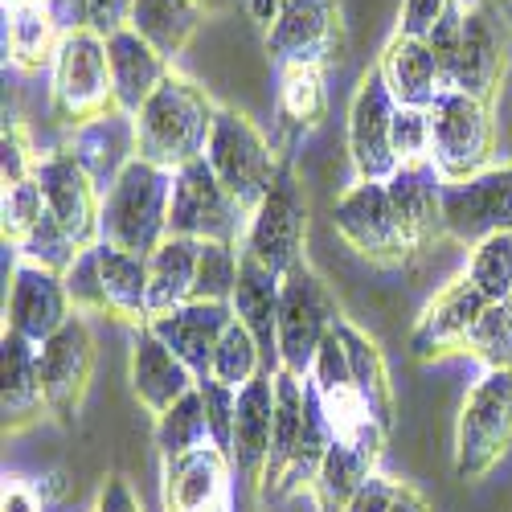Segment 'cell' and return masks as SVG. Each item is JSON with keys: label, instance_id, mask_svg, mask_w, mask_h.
Masks as SVG:
<instances>
[{"label": "cell", "instance_id": "cell-1", "mask_svg": "<svg viewBox=\"0 0 512 512\" xmlns=\"http://www.w3.org/2000/svg\"><path fill=\"white\" fill-rule=\"evenodd\" d=\"M332 447V431L324 422L320 398L308 377H295L287 369L275 373V435L271 455L263 467V480L254 488L259 504L287 500L316 484V472Z\"/></svg>", "mask_w": 512, "mask_h": 512}, {"label": "cell", "instance_id": "cell-2", "mask_svg": "<svg viewBox=\"0 0 512 512\" xmlns=\"http://www.w3.org/2000/svg\"><path fill=\"white\" fill-rule=\"evenodd\" d=\"M218 107L222 103H213V95L201 82L173 70L160 82V91L136 111L140 160L164 168V173H177V168L201 160L213 136Z\"/></svg>", "mask_w": 512, "mask_h": 512}, {"label": "cell", "instance_id": "cell-3", "mask_svg": "<svg viewBox=\"0 0 512 512\" xmlns=\"http://www.w3.org/2000/svg\"><path fill=\"white\" fill-rule=\"evenodd\" d=\"M168 205H173V173L148 160H132L103 193V242L152 259L168 238Z\"/></svg>", "mask_w": 512, "mask_h": 512}, {"label": "cell", "instance_id": "cell-4", "mask_svg": "<svg viewBox=\"0 0 512 512\" xmlns=\"http://www.w3.org/2000/svg\"><path fill=\"white\" fill-rule=\"evenodd\" d=\"M205 160H209L213 173H218V181L226 185V193L246 213L259 209V201L271 193L279 168H283V156H279L275 140L250 115H242L234 107H218Z\"/></svg>", "mask_w": 512, "mask_h": 512}, {"label": "cell", "instance_id": "cell-5", "mask_svg": "<svg viewBox=\"0 0 512 512\" xmlns=\"http://www.w3.org/2000/svg\"><path fill=\"white\" fill-rule=\"evenodd\" d=\"M512 447V369H484L455 418V476L476 484Z\"/></svg>", "mask_w": 512, "mask_h": 512}, {"label": "cell", "instance_id": "cell-6", "mask_svg": "<svg viewBox=\"0 0 512 512\" xmlns=\"http://www.w3.org/2000/svg\"><path fill=\"white\" fill-rule=\"evenodd\" d=\"M340 320L345 316H340V304L324 275L308 259L291 267L279 291V365L295 377H308L320 345L336 332Z\"/></svg>", "mask_w": 512, "mask_h": 512}, {"label": "cell", "instance_id": "cell-7", "mask_svg": "<svg viewBox=\"0 0 512 512\" xmlns=\"http://www.w3.org/2000/svg\"><path fill=\"white\" fill-rule=\"evenodd\" d=\"M50 99L54 115L66 127H82L115 111V82L107 62V41L91 29H66L58 58L50 66Z\"/></svg>", "mask_w": 512, "mask_h": 512}, {"label": "cell", "instance_id": "cell-8", "mask_svg": "<svg viewBox=\"0 0 512 512\" xmlns=\"http://www.w3.org/2000/svg\"><path fill=\"white\" fill-rule=\"evenodd\" d=\"M250 213L226 193L209 160H193L173 173V205H168V238L193 242H226L242 246Z\"/></svg>", "mask_w": 512, "mask_h": 512}, {"label": "cell", "instance_id": "cell-9", "mask_svg": "<svg viewBox=\"0 0 512 512\" xmlns=\"http://www.w3.org/2000/svg\"><path fill=\"white\" fill-rule=\"evenodd\" d=\"M304 242H308V197L291 160H283L271 193L250 213L242 254H250L254 263H263L271 275L283 279L291 267L304 263Z\"/></svg>", "mask_w": 512, "mask_h": 512}, {"label": "cell", "instance_id": "cell-10", "mask_svg": "<svg viewBox=\"0 0 512 512\" xmlns=\"http://www.w3.org/2000/svg\"><path fill=\"white\" fill-rule=\"evenodd\" d=\"M492 140L496 123L492 107L463 95V91H443L439 103L431 107V164L447 185L480 177L492 160Z\"/></svg>", "mask_w": 512, "mask_h": 512}, {"label": "cell", "instance_id": "cell-11", "mask_svg": "<svg viewBox=\"0 0 512 512\" xmlns=\"http://www.w3.org/2000/svg\"><path fill=\"white\" fill-rule=\"evenodd\" d=\"M271 62L283 66H340L349 50V25L340 0H283L279 21L263 33Z\"/></svg>", "mask_w": 512, "mask_h": 512}, {"label": "cell", "instance_id": "cell-12", "mask_svg": "<svg viewBox=\"0 0 512 512\" xmlns=\"http://www.w3.org/2000/svg\"><path fill=\"white\" fill-rule=\"evenodd\" d=\"M332 226L345 238L361 259H369L373 267H402L414 259V246L406 238V230L398 226V213L390 205V189L386 181H357L332 205Z\"/></svg>", "mask_w": 512, "mask_h": 512}, {"label": "cell", "instance_id": "cell-13", "mask_svg": "<svg viewBox=\"0 0 512 512\" xmlns=\"http://www.w3.org/2000/svg\"><path fill=\"white\" fill-rule=\"evenodd\" d=\"M394 95L373 62L349 99V160L357 168V181H390L398 173L394 156Z\"/></svg>", "mask_w": 512, "mask_h": 512}, {"label": "cell", "instance_id": "cell-14", "mask_svg": "<svg viewBox=\"0 0 512 512\" xmlns=\"http://www.w3.org/2000/svg\"><path fill=\"white\" fill-rule=\"evenodd\" d=\"M512 230V164L484 168L480 177L443 185V234L459 246H480Z\"/></svg>", "mask_w": 512, "mask_h": 512}, {"label": "cell", "instance_id": "cell-15", "mask_svg": "<svg viewBox=\"0 0 512 512\" xmlns=\"http://www.w3.org/2000/svg\"><path fill=\"white\" fill-rule=\"evenodd\" d=\"M33 177H37L41 193H46V209L62 222V230L82 250L103 242V193L87 177V168H82L66 148L41 152Z\"/></svg>", "mask_w": 512, "mask_h": 512}, {"label": "cell", "instance_id": "cell-16", "mask_svg": "<svg viewBox=\"0 0 512 512\" xmlns=\"http://www.w3.org/2000/svg\"><path fill=\"white\" fill-rule=\"evenodd\" d=\"M508 46H504V21L492 0H463V37L447 91H463L492 107L496 87L504 78Z\"/></svg>", "mask_w": 512, "mask_h": 512}, {"label": "cell", "instance_id": "cell-17", "mask_svg": "<svg viewBox=\"0 0 512 512\" xmlns=\"http://www.w3.org/2000/svg\"><path fill=\"white\" fill-rule=\"evenodd\" d=\"M95 377V336L91 324L74 316L62 332H54L41 345V381H46V402L50 414L62 426H74L82 414V402L91 394Z\"/></svg>", "mask_w": 512, "mask_h": 512}, {"label": "cell", "instance_id": "cell-18", "mask_svg": "<svg viewBox=\"0 0 512 512\" xmlns=\"http://www.w3.org/2000/svg\"><path fill=\"white\" fill-rule=\"evenodd\" d=\"M488 304L492 300L467 275L451 279L435 300L422 308V316L410 332L414 361H439V357H451V353H467V340H472Z\"/></svg>", "mask_w": 512, "mask_h": 512}, {"label": "cell", "instance_id": "cell-19", "mask_svg": "<svg viewBox=\"0 0 512 512\" xmlns=\"http://www.w3.org/2000/svg\"><path fill=\"white\" fill-rule=\"evenodd\" d=\"M70 320H74V304H70L66 279L17 259V271L5 295V328L33 340V345H46Z\"/></svg>", "mask_w": 512, "mask_h": 512}, {"label": "cell", "instance_id": "cell-20", "mask_svg": "<svg viewBox=\"0 0 512 512\" xmlns=\"http://www.w3.org/2000/svg\"><path fill=\"white\" fill-rule=\"evenodd\" d=\"M234 463L218 443L164 459V512H230Z\"/></svg>", "mask_w": 512, "mask_h": 512}, {"label": "cell", "instance_id": "cell-21", "mask_svg": "<svg viewBox=\"0 0 512 512\" xmlns=\"http://www.w3.org/2000/svg\"><path fill=\"white\" fill-rule=\"evenodd\" d=\"M58 148H66L82 168H87V177L99 185V193H107L123 177V168L132 160H140L136 115H127V111L115 107V111H107V115H99L91 123L70 127Z\"/></svg>", "mask_w": 512, "mask_h": 512}, {"label": "cell", "instance_id": "cell-22", "mask_svg": "<svg viewBox=\"0 0 512 512\" xmlns=\"http://www.w3.org/2000/svg\"><path fill=\"white\" fill-rule=\"evenodd\" d=\"M127 377H132V394L136 402L160 418L168 414L181 398H189L197 390V377L193 369L164 345V340L144 324L136 328V340H132V369H127Z\"/></svg>", "mask_w": 512, "mask_h": 512}, {"label": "cell", "instance_id": "cell-23", "mask_svg": "<svg viewBox=\"0 0 512 512\" xmlns=\"http://www.w3.org/2000/svg\"><path fill=\"white\" fill-rule=\"evenodd\" d=\"M234 308L230 304H185V308H173V312H160L148 320V328L164 340L168 349H173L197 381L209 377V365H213V353H218L222 336L230 332L234 324Z\"/></svg>", "mask_w": 512, "mask_h": 512}, {"label": "cell", "instance_id": "cell-24", "mask_svg": "<svg viewBox=\"0 0 512 512\" xmlns=\"http://www.w3.org/2000/svg\"><path fill=\"white\" fill-rule=\"evenodd\" d=\"M0 377H5V390H0L5 435H21L41 414H50L46 381H41V345L5 328V336H0Z\"/></svg>", "mask_w": 512, "mask_h": 512}, {"label": "cell", "instance_id": "cell-25", "mask_svg": "<svg viewBox=\"0 0 512 512\" xmlns=\"http://www.w3.org/2000/svg\"><path fill=\"white\" fill-rule=\"evenodd\" d=\"M443 177L431 160L418 164H398V173L386 181L390 205L398 213V226L406 230L410 246L422 254V246H431L443 234Z\"/></svg>", "mask_w": 512, "mask_h": 512}, {"label": "cell", "instance_id": "cell-26", "mask_svg": "<svg viewBox=\"0 0 512 512\" xmlns=\"http://www.w3.org/2000/svg\"><path fill=\"white\" fill-rule=\"evenodd\" d=\"M377 66H381V78H386V87H390L398 107L431 111L439 103V95L447 91V78H443L431 46H426L422 37H406L394 29Z\"/></svg>", "mask_w": 512, "mask_h": 512}, {"label": "cell", "instance_id": "cell-27", "mask_svg": "<svg viewBox=\"0 0 512 512\" xmlns=\"http://www.w3.org/2000/svg\"><path fill=\"white\" fill-rule=\"evenodd\" d=\"M271 435H275V373H259L238 394L234 443H230L234 472L254 488H259V480H263V467H267V455H271Z\"/></svg>", "mask_w": 512, "mask_h": 512}, {"label": "cell", "instance_id": "cell-28", "mask_svg": "<svg viewBox=\"0 0 512 512\" xmlns=\"http://www.w3.org/2000/svg\"><path fill=\"white\" fill-rule=\"evenodd\" d=\"M279 291L283 279L271 275L263 263H254L250 254H242V267H238V287H234V316L238 324L259 340V349L267 357V373H279Z\"/></svg>", "mask_w": 512, "mask_h": 512}, {"label": "cell", "instance_id": "cell-29", "mask_svg": "<svg viewBox=\"0 0 512 512\" xmlns=\"http://www.w3.org/2000/svg\"><path fill=\"white\" fill-rule=\"evenodd\" d=\"M107 62H111V82H115V103L127 115H136L160 91V82L173 74V62L156 54L136 29L107 37Z\"/></svg>", "mask_w": 512, "mask_h": 512}, {"label": "cell", "instance_id": "cell-30", "mask_svg": "<svg viewBox=\"0 0 512 512\" xmlns=\"http://www.w3.org/2000/svg\"><path fill=\"white\" fill-rule=\"evenodd\" d=\"M336 336H340V345H345V357H349V373H353L357 394L365 398L373 422L390 435V431H394V381H390V365H386V357H381L377 340H373L365 328H357L349 316L336 324Z\"/></svg>", "mask_w": 512, "mask_h": 512}, {"label": "cell", "instance_id": "cell-31", "mask_svg": "<svg viewBox=\"0 0 512 512\" xmlns=\"http://www.w3.org/2000/svg\"><path fill=\"white\" fill-rule=\"evenodd\" d=\"M381 451L386 447H373V443H340L332 439L320 472H316V484H312V496H316V512H345L349 500L377 476V463H381Z\"/></svg>", "mask_w": 512, "mask_h": 512}, {"label": "cell", "instance_id": "cell-32", "mask_svg": "<svg viewBox=\"0 0 512 512\" xmlns=\"http://www.w3.org/2000/svg\"><path fill=\"white\" fill-rule=\"evenodd\" d=\"M99 250V275H103V295H107V316L119 324H136L144 328L152 320L148 308V259L140 254L115 250L107 242L95 246Z\"/></svg>", "mask_w": 512, "mask_h": 512}, {"label": "cell", "instance_id": "cell-33", "mask_svg": "<svg viewBox=\"0 0 512 512\" xmlns=\"http://www.w3.org/2000/svg\"><path fill=\"white\" fill-rule=\"evenodd\" d=\"M62 37H66V29L50 13V5H17V9H5V54L25 74H37V70L54 66Z\"/></svg>", "mask_w": 512, "mask_h": 512}, {"label": "cell", "instance_id": "cell-34", "mask_svg": "<svg viewBox=\"0 0 512 512\" xmlns=\"http://www.w3.org/2000/svg\"><path fill=\"white\" fill-rule=\"evenodd\" d=\"M197 263H201V242H193V238H164L160 242V250L148 259V308H152V316L193 304Z\"/></svg>", "mask_w": 512, "mask_h": 512}, {"label": "cell", "instance_id": "cell-35", "mask_svg": "<svg viewBox=\"0 0 512 512\" xmlns=\"http://www.w3.org/2000/svg\"><path fill=\"white\" fill-rule=\"evenodd\" d=\"M279 127L291 140L312 136L328 115V87L320 66H283L279 70V91H275Z\"/></svg>", "mask_w": 512, "mask_h": 512}, {"label": "cell", "instance_id": "cell-36", "mask_svg": "<svg viewBox=\"0 0 512 512\" xmlns=\"http://www.w3.org/2000/svg\"><path fill=\"white\" fill-rule=\"evenodd\" d=\"M201 21H205V13L193 0H136V9H132V29L168 62L197 37Z\"/></svg>", "mask_w": 512, "mask_h": 512}, {"label": "cell", "instance_id": "cell-37", "mask_svg": "<svg viewBox=\"0 0 512 512\" xmlns=\"http://www.w3.org/2000/svg\"><path fill=\"white\" fill-rule=\"evenodd\" d=\"M152 439H156L160 459H173V455H185V451H197V447L213 443V435H209V418H205V402H201V390H193L189 398H181L168 414H160Z\"/></svg>", "mask_w": 512, "mask_h": 512}, {"label": "cell", "instance_id": "cell-38", "mask_svg": "<svg viewBox=\"0 0 512 512\" xmlns=\"http://www.w3.org/2000/svg\"><path fill=\"white\" fill-rule=\"evenodd\" d=\"M463 275L472 279L492 304H512V230L492 234L467 254Z\"/></svg>", "mask_w": 512, "mask_h": 512}, {"label": "cell", "instance_id": "cell-39", "mask_svg": "<svg viewBox=\"0 0 512 512\" xmlns=\"http://www.w3.org/2000/svg\"><path fill=\"white\" fill-rule=\"evenodd\" d=\"M259 373H267V357H263V349H259V340H254V336L234 320L230 332L222 336L218 353H213L209 377L222 381V386H230V390H246Z\"/></svg>", "mask_w": 512, "mask_h": 512}, {"label": "cell", "instance_id": "cell-40", "mask_svg": "<svg viewBox=\"0 0 512 512\" xmlns=\"http://www.w3.org/2000/svg\"><path fill=\"white\" fill-rule=\"evenodd\" d=\"M238 267H242V246L226 242H201V263H197V304H230L238 287Z\"/></svg>", "mask_w": 512, "mask_h": 512}, {"label": "cell", "instance_id": "cell-41", "mask_svg": "<svg viewBox=\"0 0 512 512\" xmlns=\"http://www.w3.org/2000/svg\"><path fill=\"white\" fill-rule=\"evenodd\" d=\"M82 246L62 230V222L46 209V218H41L25 242H17V259L21 263H33V267H46L54 275H66L74 263H78Z\"/></svg>", "mask_w": 512, "mask_h": 512}, {"label": "cell", "instance_id": "cell-42", "mask_svg": "<svg viewBox=\"0 0 512 512\" xmlns=\"http://www.w3.org/2000/svg\"><path fill=\"white\" fill-rule=\"evenodd\" d=\"M467 353L484 369H512V304L484 308L472 340H467Z\"/></svg>", "mask_w": 512, "mask_h": 512}, {"label": "cell", "instance_id": "cell-43", "mask_svg": "<svg viewBox=\"0 0 512 512\" xmlns=\"http://www.w3.org/2000/svg\"><path fill=\"white\" fill-rule=\"evenodd\" d=\"M41 218H46V193H41L37 177L5 185V197H0V234H5V242H25Z\"/></svg>", "mask_w": 512, "mask_h": 512}, {"label": "cell", "instance_id": "cell-44", "mask_svg": "<svg viewBox=\"0 0 512 512\" xmlns=\"http://www.w3.org/2000/svg\"><path fill=\"white\" fill-rule=\"evenodd\" d=\"M74 316H107V295H103V275H99V250H82L78 263L62 275Z\"/></svg>", "mask_w": 512, "mask_h": 512}, {"label": "cell", "instance_id": "cell-45", "mask_svg": "<svg viewBox=\"0 0 512 512\" xmlns=\"http://www.w3.org/2000/svg\"><path fill=\"white\" fill-rule=\"evenodd\" d=\"M197 390H201V402H205V418H209V435L213 443H218L226 455H230V443H234V418H238V394L242 390H230L222 386V381H197Z\"/></svg>", "mask_w": 512, "mask_h": 512}, {"label": "cell", "instance_id": "cell-46", "mask_svg": "<svg viewBox=\"0 0 512 512\" xmlns=\"http://www.w3.org/2000/svg\"><path fill=\"white\" fill-rule=\"evenodd\" d=\"M394 156L398 164L431 160V111H418V107L394 111Z\"/></svg>", "mask_w": 512, "mask_h": 512}, {"label": "cell", "instance_id": "cell-47", "mask_svg": "<svg viewBox=\"0 0 512 512\" xmlns=\"http://www.w3.org/2000/svg\"><path fill=\"white\" fill-rule=\"evenodd\" d=\"M37 156L29 144V132L21 123H5V136H0V181L5 185H21L37 173Z\"/></svg>", "mask_w": 512, "mask_h": 512}, {"label": "cell", "instance_id": "cell-48", "mask_svg": "<svg viewBox=\"0 0 512 512\" xmlns=\"http://www.w3.org/2000/svg\"><path fill=\"white\" fill-rule=\"evenodd\" d=\"M132 9H136V0H87L82 17H78V29H91L107 41L123 29H132Z\"/></svg>", "mask_w": 512, "mask_h": 512}, {"label": "cell", "instance_id": "cell-49", "mask_svg": "<svg viewBox=\"0 0 512 512\" xmlns=\"http://www.w3.org/2000/svg\"><path fill=\"white\" fill-rule=\"evenodd\" d=\"M451 9V0H402L398 13V33L406 37H431V29L443 21V13Z\"/></svg>", "mask_w": 512, "mask_h": 512}, {"label": "cell", "instance_id": "cell-50", "mask_svg": "<svg viewBox=\"0 0 512 512\" xmlns=\"http://www.w3.org/2000/svg\"><path fill=\"white\" fill-rule=\"evenodd\" d=\"M398 488H402V480H390V476H373L353 500H349V508L345 512H390L394 508V496H398Z\"/></svg>", "mask_w": 512, "mask_h": 512}, {"label": "cell", "instance_id": "cell-51", "mask_svg": "<svg viewBox=\"0 0 512 512\" xmlns=\"http://www.w3.org/2000/svg\"><path fill=\"white\" fill-rule=\"evenodd\" d=\"M99 512H144L140 508V496L132 492V484H127L119 472L103 480V492H99Z\"/></svg>", "mask_w": 512, "mask_h": 512}, {"label": "cell", "instance_id": "cell-52", "mask_svg": "<svg viewBox=\"0 0 512 512\" xmlns=\"http://www.w3.org/2000/svg\"><path fill=\"white\" fill-rule=\"evenodd\" d=\"M0 512H41L37 488H29L25 480H5V492H0Z\"/></svg>", "mask_w": 512, "mask_h": 512}, {"label": "cell", "instance_id": "cell-53", "mask_svg": "<svg viewBox=\"0 0 512 512\" xmlns=\"http://www.w3.org/2000/svg\"><path fill=\"white\" fill-rule=\"evenodd\" d=\"M279 9H283V0H246V13H250V21L259 25L263 33L279 21Z\"/></svg>", "mask_w": 512, "mask_h": 512}, {"label": "cell", "instance_id": "cell-54", "mask_svg": "<svg viewBox=\"0 0 512 512\" xmlns=\"http://www.w3.org/2000/svg\"><path fill=\"white\" fill-rule=\"evenodd\" d=\"M82 5H87V0H50V13L58 17V25H62V29H78Z\"/></svg>", "mask_w": 512, "mask_h": 512}, {"label": "cell", "instance_id": "cell-55", "mask_svg": "<svg viewBox=\"0 0 512 512\" xmlns=\"http://www.w3.org/2000/svg\"><path fill=\"white\" fill-rule=\"evenodd\" d=\"M390 512H431V504L422 500V492H418V488L402 484V488H398V496H394V508H390Z\"/></svg>", "mask_w": 512, "mask_h": 512}, {"label": "cell", "instance_id": "cell-56", "mask_svg": "<svg viewBox=\"0 0 512 512\" xmlns=\"http://www.w3.org/2000/svg\"><path fill=\"white\" fill-rule=\"evenodd\" d=\"M193 5H197V9L209 17V13H226V9H234L238 0H193Z\"/></svg>", "mask_w": 512, "mask_h": 512}, {"label": "cell", "instance_id": "cell-57", "mask_svg": "<svg viewBox=\"0 0 512 512\" xmlns=\"http://www.w3.org/2000/svg\"><path fill=\"white\" fill-rule=\"evenodd\" d=\"M17 5H50V0H5V9H17Z\"/></svg>", "mask_w": 512, "mask_h": 512}]
</instances>
